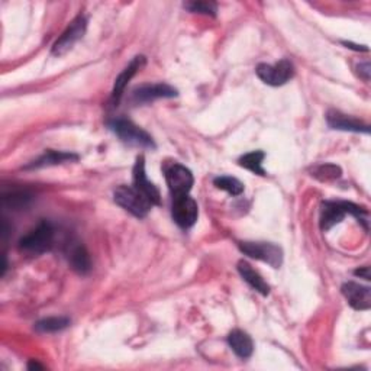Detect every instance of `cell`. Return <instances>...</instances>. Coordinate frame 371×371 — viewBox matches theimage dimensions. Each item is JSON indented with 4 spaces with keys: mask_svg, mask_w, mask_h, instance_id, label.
I'll use <instances>...</instances> for the list:
<instances>
[{
    "mask_svg": "<svg viewBox=\"0 0 371 371\" xmlns=\"http://www.w3.org/2000/svg\"><path fill=\"white\" fill-rule=\"evenodd\" d=\"M346 215H353L358 222L368 228V212L358 205L351 202H342V201H328L321 205V229L323 232H328L332 227L342 222Z\"/></svg>",
    "mask_w": 371,
    "mask_h": 371,
    "instance_id": "cell-1",
    "label": "cell"
},
{
    "mask_svg": "<svg viewBox=\"0 0 371 371\" xmlns=\"http://www.w3.org/2000/svg\"><path fill=\"white\" fill-rule=\"evenodd\" d=\"M55 229L51 222L41 221L39 225L20 238L19 248L31 255H41L48 252L54 245Z\"/></svg>",
    "mask_w": 371,
    "mask_h": 371,
    "instance_id": "cell-2",
    "label": "cell"
},
{
    "mask_svg": "<svg viewBox=\"0 0 371 371\" xmlns=\"http://www.w3.org/2000/svg\"><path fill=\"white\" fill-rule=\"evenodd\" d=\"M109 128H111L116 137L126 145L130 147H140V148H156L154 140L142 128L135 125L133 121H128L123 118L114 119L109 122Z\"/></svg>",
    "mask_w": 371,
    "mask_h": 371,
    "instance_id": "cell-3",
    "label": "cell"
},
{
    "mask_svg": "<svg viewBox=\"0 0 371 371\" xmlns=\"http://www.w3.org/2000/svg\"><path fill=\"white\" fill-rule=\"evenodd\" d=\"M255 73L258 76V79L273 87H278L286 84L289 80L293 79L295 76V67L290 60L288 58H283L278 62H276L274 65L270 64H258Z\"/></svg>",
    "mask_w": 371,
    "mask_h": 371,
    "instance_id": "cell-4",
    "label": "cell"
},
{
    "mask_svg": "<svg viewBox=\"0 0 371 371\" xmlns=\"http://www.w3.org/2000/svg\"><path fill=\"white\" fill-rule=\"evenodd\" d=\"M115 202L123 208L126 212L133 213L137 217H145L152 205L144 198V196L134 189V186H119L115 190Z\"/></svg>",
    "mask_w": 371,
    "mask_h": 371,
    "instance_id": "cell-5",
    "label": "cell"
},
{
    "mask_svg": "<svg viewBox=\"0 0 371 371\" xmlns=\"http://www.w3.org/2000/svg\"><path fill=\"white\" fill-rule=\"evenodd\" d=\"M238 247L245 255L263 261L273 269H280L283 264V250L276 244L243 241L238 244Z\"/></svg>",
    "mask_w": 371,
    "mask_h": 371,
    "instance_id": "cell-6",
    "label": "cell"
},
{
    "mask_svg": "<svg viewBox=\"0 0 371 371\" xmlns=\"http://www.w3.org/2000/svg\"><path fill=\"white\" fill-rule=\"evenodd\" d=\"M87 29V19L84 15H79L76 19L72 20V24L69 28L62 32V35L55 41L53 46V55L61 57L64 54H67L76 43L84 36Z\"/></svg>",
    "mask_w": 371,
    "mask_h": 371,
    "instance_id": "cell-7",
    "label": "cell"
},
{
    "mask_svg": "<svg viewBox=\"0 0 371 371\" xmlns=\"http://www.w3.org/2000/svg\"><path fill=\"white\" fill-rule=\"evenodd\" d=\"M171 215L174 222H176L180 228L183 229L191 228L196 224V221H198L199 216L198 203H196L194 199L190 198L189 194L176 196V198H173Z\"/></svg>",
    "mask_w": 371,
    "mask_h": 371,
    "instance_id": "cell-8",
    "label": "cell"
},
{
    "mask_svg": "<svg viewBox=\"0 0 371 371\" xmlns=\"http://www.w3.org/2000/svg\"><path fill=\"white\" fill-rule=\"evenodd\" d=\"M166 182L171 193V198H176V196L190 193L194 179L191 171L187 167L174 163L166 170Z\"/></svg>",
    "mask_w": 371,
    "mask_h": 371,
    "instance_id": "cell-9",
    "label": "cell"
},
{
    "mask_svg": "<svg viewBox=\"0 0 371 371\" xmlns=\"http://www.w3.org/2000/svg\"><path fill=\"white\" fill-rule=\"evenodd\" d=\"M134 189H137L152 206L160 205L161 202L160 190L156 187L154 183H151L148 180L145 173V160L142 156L137 158V163L134 166Z\"/></svg>",
    "mask_w": 371,
    "mask_h": 371,
    "instance_id": "cell-10",
    "label": "cell"
},
{
    "mask_svg": "<svg viewBox=\"0 0 371 371\" xmlns=\"http://www.w3.org/2000/svg\"><path fill=\"white\" fill-rule=\"evenodd\" d=\"M179 95L177 89L166 83H156V84H144L137 87L133 93V100L135 103H149L157 99H171Z\"/></svg>",
    "mask_w": 371,
    "mask_h": 371,
    "instance_id": "cell-11",
    "label": "cell"
},
{
    "mask_svg": "<svg viewBox=\"0 0 371 371\" xmlns=\"http://www.w3.org/2000/svg\"><path fill=\"white\" fill-rule=\"evenodd\" d=\"M342 295L356 311H368L371 308V290L367 286L358 285L356 281L344 283L341 288Z\"/></svg>",
    "mask_w": 371,
    "mask_h": 371,
    "instance_id": "cell-12",
    "label": "cell"
},
{
    "mask_svg": "<svg viewBox=\"0 0 371 371\" xmlns=\"http://www.w3.org/2000/svg\"><path fill=\"white\" fill-rule=\"evenodd\" d=\"M147 62V58L144 55H137L133 61H130L126 67L123 69V72L116 77L115 84H114V90H112V103L118 104L123 92H125V87L128 86V83L133 80V77L144 67Z\"/></svg>",
    "mask_w": 371,
    "mask_h": 371,
    "instance_id": "cell-13",
    "label": "cell"
},
{
    "mask_svg": "<svg viewBox=\"0 0 371 371\" xmlns=\"http://www.w3.org/2000/svg\"><path fill=\"white\" fill-rule=\"evenodd\" d=\"M326 122L332 128L338 130H346V133H363L368 134L370 133V126L353 116L344 115L338 111H330L328 115H326Z\"/></svg>",
    "mask_w": 371,
    "mask_h": 371,
    "instance_id": "cell-14",
    "label": "cell"
},
{
    "mask_svg": "<svg viewBox=\"0 0 371 371\" xmlns=\"http://www.w3.org/2000/svg\"><path fill=\"white\" fill-rule=\"evenodd\" d=\"M67 258H69V263L72 266V269L81 274L86 276L89 274L92 270V259L89 252L84 248V245H81L80 243H72L67 247Z\"/></svg>",
    "mask_w": 371,
    "mask_h": 371,
    "instance_id": "cell-15",
    "label": "cell"
},
{
    "mask_svg": "<svg viewBox=\"0 0 371 371\" xmlns=\"http://www.w3.org/2000/svg\"><path fill=\"white\" fill-rule=\"evenodd\" d=\"M228 344L231 346V350L243 360L250 358L254 353L252 338L241 330H235L228 335Z\"/></svg>",
    "mask_w": 371,
    "mask_h": 371,
    "instance_id": "cell-16",
    "label": "cell"
},
{
    "mask_svg": "<svg viewBox=\"0 0 371 371\" xmlns=\"http://www.w3.org/2000/svg\"><path fill=\"white\" fill-rule=\"evenodd\" d=\"M79 156L73 154V152H64V151H54V149H47L43 154L32 161L31 164H28L25 168L31 170V168H43V167H50V166H57V164H64V163H69V161H77Z\"/></svg>",
    "mask_w": 371,
    "mask_h": 371,
    "instance_id": "cell-17",
    "label": "cell"
},
{
    "mask_svg": "<svg viewBox=\"0 0 371 371\" xmlns=\"http://www.w3.org/2000/svg\"><path fill=\"white\" fill-rule=\"evenodd\" d=\"M238 271L255 292H258L259 295H263V296H269L270 295V286L267 285V281L263 277H261V274L258 271H255L247 263V261H244V259L239 261V263H238Z\"/></svg>",
    "mask_w": 371,
    "mask_h": 371,
    "instance_id": "cell-18",
    "label": "cell"
},
{
    "mask_svg": "<svg viewBox=\"0 0 371 371\" xmlns=\"http://www.w3.org/2000/svg\"><path fill=\"white\" fill-rule=\"evenodd\" d=\"M264 158H266L264 151H251L248 154H244L241 158H239L238 164L252 171L254 174H258V176H267L266 170L263 168Z\"/></svg>",
    "mask_w": 371,
    "mask_h": 371,
    "instance_id": "cell-19",
    "label": "cell"
},
{
    "mask_svg": "<svg viewBox=\"0 0 371 371\" xmlns=\"http://www.w3.org/2000/svg\"><path fill=\"white\" fill-rule=\"evenodd\" d=\"M2 201H4V206L9 208V209H24L27 208L31 201H32V194L28 190H12L9 193H4L2 196Z\"/></svg>",
    "mask_w": 371,
    "mask_h": 371,
    "instance_id": "cell-20",
    "label": "cell"
},
{
    "mask_svg": "<svg viewBox=\"0 0 371 371\" xmlns=\"http://www.w3.org/2000/svg\"><path fill=\"white\" fill-rule=\"evenodd\" d=\"M72 323V321L65 316H53V318H46L39 322H36L35 330L42 334H53L58 332L67 328V326Z\"/></svg>",
    "mask_w": 371,
    "mask_h": 371,
    "instance_id": "cell-21",
    "label": "cell"
},
{
    "mask_svg": "<svg viewBox=\"0 0 371 371\" xmlns=\"http://www.w3.org/2000/svg\"><path fill=\"white\" fill-rule=\"evenodd\" d=\"M341 168L335 164H321V166H315L312 168V176L321 182H332L341 177Z\"/></svg>",
    "mask_w": 371,
    "mask_h": 371,
    "instance_id": "cell-22",
    "label": "cell"
},
{
    "mask_svg": "<svg viewBox=\"0 0 371 371\" xmlns=\"http://www.w3.org/2000/svg\"><path fill=\"white\" fill-rule=\"evenodd\" d=\"M213 184L221 189V190H225L228 191L229 194L232 196H239L244 193V184L239 182L238 179L235 177H231V176H221V177H216L213 180Z\"/></svg>",
    "mask_w": 371,
    "mask_h": 371,
    "instance_id": "cell-23",
    "label": "cell"
},
{
    "mask_svg": "<svg viewBox=\"0 0 371 371\" xmlns=\"http://www.w3.org/2000/svg\"><path fill=\"white\" fill-rule=\"evenodd\" d=\"M184 8L193 13H202V15H210L215 16L217 12V6L213 2H203V0H199V2H190L186 4Z\"/></svg>",
    "mask_w": 371,
    "mask_h": 371,
    "instance_id": "cell-24",
    "label": "cell"
},
{
    "mask_svg": "<svg viewBox=\"0 0 371 371\" xmlns=\"http://www.w3.org/2000/svg\"><path fill=\"white\" fill-rule=\"evenodd\" d=\"M357 70H358V76L364 80V81H368L370 80V61H364V62H360L357 65Z\"/></svg>",
    "mask_w": 371,
    "mask_h": 371,
    "instance_id": "cell-25",
    "label": "cell"
},
{
    "mask_svg": "<svg viewBox=\"0 0 371 371\" xmlns=\"http://www.w3.org/2000/svg\"><path fill=\"white\" fill-rule=\"evenodd\" d=\"M354 274H356L357 277H361V278L367 280V281L371 280V278H370V267H361V269H358V270H356Z\"/></svg>",
    "mask_w": 371,
    "mask_h": 371,
    "instance_id": "cell-26",
    "label": "cell"
},
{
    "mask_svg": "<svg viewBox=\"0 0 371 371\" xmlns=\"http://www.w3.org/2000/svg\"><path fill=\"white\" fill-rule=\"evenodd\" d=\"M344 46L346 48H351V50H356V51H368V48L365 46H354V43H351V42H344Z\"/></svg>",
    "mask_w": 371,
    "mask_h": 371,
    "instance_id": "cell-27",
    "label": "cell"
},
{
    "mask_svg": "<svg viewBox=\"0 0 371 371\" xmlns=\"http://www.w3.org/2000/svg\"><path fill=\"white\" fill-rule=\"evenodd\" d=\"M28 368H29V370H42V368H43V365L38 364L36 361H31V363L28 364Z\"/></svg>",
    "mask_w": 371,
    "mask_h": 371,
    "instance_id": "cell-28",
    "label": "cell"
}]
</instances>
